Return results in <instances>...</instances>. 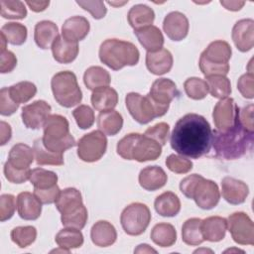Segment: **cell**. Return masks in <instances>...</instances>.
<instances>
[{
    "mask_svg": "<svg viewBox=\"0 0 254 254\" xmlns=\"http://www.w3.org/2000/svg\"><path fill=\"white\" fill-rule=\"evenodd\" d=\"M212 130L208 121L196 113L180 118L171 134V147L178 154L198 159L210 151Z\"/></svg>",
    "mask_w": 254,
    "mask_h": 254,
    "instance_id": "obj_1",
    "label": "cell"
},
{
    "mask_svg": "<svg viewBox=\"0 0 254 254\" xmlns=\"http://www.w3.org/2000/svg\"><path fill=\"white\" fill-rule=\"evenodd\" d=\"M215 154L224 160H235L252 149L253 133L246 131L238 121L227 131H212V143Z\"/></svg>",
    "mask_w": 254,
    "mask_h": 254,
    "instance_id": "obj_2",
    "label": "cell"
},
{
    "mask_svg": "<svg viewBox=\"0 0 254 254\" xmlns=\"http://www.w3.org/2000/svg\"><path fill=\"white\" fill-rule=\"evenodd\" d=\"M182 193L188 198L193 199L201 209H211L217 205L220 199L218 186L211 180H206L202 176L192 174L180 183Z\"/></svg>",
    "mask_w": 254,
    "mask_h": 254,
    "instance_id": "obj_3",
    "label": "cell"
},
{
    "mask_svg": "<svg viewBox=\"0 0 254 254\" xmlns=\"http://www.w3.org/2000/svg\"><path fill=\"white\" fill-rule=\"evenodd\" d=\"M116 151L125 160L143 163L157 160L162 154V146L144 134L130 133L117 143Z\"/></svg>",
    "mask_w": 254,
    "mask_h": 254,
    "instance_id": "obj_4",
    "label": "cell"
},
{
    "mask_svg": "<svg viewBox=\"0 0 254 254\" xmlns=\"http://www.w3.org/2000/svg\"><path fill=\"white\" fill-rule=\"evenodd\" d=\"M139 56V51L134 44L119 39H107L99 48L101 63L113 70L137 64Z\"/></svg>",
    "mask_w": 254,
    "mask_h": 254,
    "instance_id": "obj_5",
    "label": "cell"
},
{
    "mask_svg": "<svg viewBox=\"0 0 254 254\" xmlns=\"http://www.w3.org/2000/svg\"><path fill=\"white\" fill-rule=\"evenodd\" d=\"M42 141L44 146L55 153L64 154V151L76 145L69 132V124L65 117L60 114H52L44 124Z\"/></svg>",
    "mask_w": 254,
    "mask_h": 254,
    "instance_id": "obj_6",
    "label": "cell"
},
{
    "mask_svg": "<svg viewBox=\"0 0 254 254\" xmlns=\"http://www.w3.org/2000/svg\"><path fill=\"white\" fill-rule=\"evenodd\" d=\"M232 55L230 45L222 40L211 42L201 53L199 68L205 77L211 75H226L229 71V60Z\"/></svg>",
    "mask_w": 254,
    "mask_h": 254,
    "instance_id": "obj_7",
    "label": "cell"
},
{
    "mask_svg": "<svg viewBox=\"0 0 254 254\" xmlns=\"http://www.w3.org/2000/svg\"><path fill=\"white\" fill-rule=\"evenodd\" d=\"M51 87L56 101L66 108L77 105L82 99V92L76 75L69 70L56 73L51 80Z\"/></svg>",
    "mask_w": 254,
    "mask_h": 254,
    "instance_id": "obj_8",
    "label": "cell"
},
{
    "mask_svg": "<svg viewBox=\"0 0 254 254\" xmlns=\"http://www.w3.org/2000/svg\"><path fill=\"white\" fill-rule=\"evenodd\" d=\"M152 215L149 207L141 202H133L127 205L121 215L120 222L123 230L131 236H138L147 229Z\"/></svg>",
    "mask_w": 254,
    "mask_h": 254,
    "instance_id": "obj_9",
    "label": "cell"
},
{
    "mask_svg": "<svg viewBox=\"0 0 254 254\" xmlns=\"http://www.w3.org/2000/svg\"><path fill=\"white\" fill-rule=\"evenodd\" d=\"M107 148V139L100 130L83 135L77 142V156L80 160L92 163L102 158Z\"/></svg>",
    "mask_w": 254,
    "mask_h": 254,
    "instance_id": "obj_10",
    "label": "cell"
},
{
    "mask_svg": "<svg viewBox=\"0 0 254 254\" xmlns=\"http://www.w3.org/2000/svg\"><path fill=\"white\" fill-rule=\"evenodd\" d=\"M147 95L155 105L159 117H161L167 113L171 101L179 95V90L173 80L163 77L153 82Z\"/></svg>",
    "mask_w": 254,
    "mask_h": 254,
    "instance_id": "obj_11",
    "label": "cell"
},
{
    "mask_svg": "<svg viewBox=\"0 0 254 254\" xmlns=\"http://www.w3.org/2000/svg\"><path fill=\"white\" fill-rule=\"evenodd\" d=\"M125 104L131 116L139 124H147L159 117L157 109L148 95L143 96L137 92H129L125 97Z\"/></svg>",
    "mask_w": 254,
    "mask_h": 254,
    "instance_id": "obj_12",
    "label": "cell"
},
{
    "mask_svg": "<svg viewBox=\"0 0 254 254\" xmlns=\"http://www.w3.org/2000/svg\"><path fill=\"white\" fill-rule=\"evenodd\" d=\"M227 228L234 242L240 245H254V225L248 214L242 211L228 216Z\"/></svg>",
    "mask_w": 254,
    "mask_h": 254,
    "instance_id": "obj_13",
    "label": "cell"
},
{
    "mask_svg": "<svg viewBox=\"0 0 254 254\" xmlns=\"http://www.w3.org/2000/svg\"><path fill=\"white\" fill-rule=\"evenodd\" d=\"M239 108L233 98L225 97L220 99L214 106L212 118L216 130L224 132L232 128L237 122Z\"/></svg>",
    "mask_w": 254,
    "mask_h": 254,
    "instance_id": "obj_14",
    "label": "cell"
},
{
    "mask_svg": "<svg viewBox=\"0 0 254 254\" xmlns=\"http://www.w3.org/2000/svg\"><path fill=\"white\" fill-rule=\"evenodd\" d=\"M52 107L45 100H36L22 108V121L29 129H40L51 115Z\"/></svg>",
    "mask_w": 254,
    "mask_h": 254,
    "instance_id": "obj_15",
    "label": "cell"
},
{
    "mask_svg": "<svg viewBox=\"0 0 254 254\" xmlns=\"http://www.w3.org/2000/svg\"><path fill=\"white\" fill-rule=\"evenodd\" d=\"M189 20L187 16L179 11L169 13L163 22V29L169 39L175 42L184 40L189 33Z\"/></svg>",
    "mask_w": 254,
    "mask_h": 254,
    "instance_id": "obj_16",
    "label": "cell"
},
{
    "mask_svg": "<svg viewBox=\"0 0 254 254\" xmlns=\"http://www.w3.org/2000/svg\"><path fill=\"white\" fill-rule=\"evenodd\" d=\"M231 36L234 45L240 52L250 51L254 46V21L252 19L237 21L232 28Z\"/></svg>",
    "mask_w": 254,
    "mask_h": 254,
    "instance_id": "obj_17",
    "label": "cell"
},
{
    "mask_svg": "<svg viewBox=\"0 0 254 254\" xmlns=\"http://www.w3.org/2000/svg\"><path fill=\"white\" fill-rule=\"evenodd\" d=\"M221 192L223 198L230 204H241L249 194L248 186L232 177H225L221 181Z\"/></svg>",
    "mask_w": 254,
    "mask_h": 254,
    "instance_id": "obj_18",
    "label": "cell"
},
{
    "mask_svg": "<svg viewBox=\"0 0 254 254\" xmlns=\"http://www.w3.org/2000/svg\"><path fill=\"white\" fill-rule=\"evenodd\" d=\"M90 29L89 22L82 16H73L64 21L62 27V36L73 43L82 41Z\"/></svg>",
    "mask_w": 254,
    "mask_h": 254,
    "instance_id": "obj_19",
    "label": "cell"
},
{
    "mask_svg": "<svg viewBox=\"0 0 254 254\" xmlns=\"http://www.w3.org/2000/svg\"><path fill=\"white\" fill-rule=\"evenodd\" d=\"M173 56L167 49H160L156 52H147L146 66L150 72L162 75L169 72L173 66Z\"/></svg>",
    "mask_w": 254,
    "mask_h": 254,
    "instance_id": "obj_20",
    "label": "cell"
},
{
    "mask_svg": "<svg viewBox=\"0 0 254 254\" xmlns=\"http://www.w3.org/2000/svg\"><path fill=\"white\" fill-rule=\"evenodd\" d=\"M42 204L34 192L23 191L17 196L18 214L25 220L38 219L42 212Z\"/></svg>",
    "mask_w": 254,
    "mask_h": 254,
    "instance_id": "obj_21",
    "label": "cell"
},
{
    "mask_svg": "<svg viewBox=\"0 0 254 254\" xmlns=\"http://www.w3.org/2000/svg\"><path fill=\"white\" fill-rule=\"evenodd\" d=\"M138 180L140 186L144 190L154 191L163 188L166 185L168 181V176L161 167L148 166L141 170Z\"/></svg>",
    "mask_w": 254,
    "mask_h": 254,
    "instance_id": "obj_22",
    "label": "cell"
},
{
    "mask_svg": "<svg viewBox=\"0 0 254 254\" xmlns=\"http://www.w3.org/2000/svg\"><path fill=\"white\" fill-rule=\"evenodd\" d=\"M90 238L93 244L98 247L111 246L117 238L115 227L106 220L95 222L90 230Z\"/></svg>",
    "mask_w": 254,
    "mask_h": 254,
    "instance_id": "obj_23",
    "label": "cell"
},
{
    "mask_svg": "<svg viewBox=\"0 0 254 254\" xmlns=\"http://www.w3.org/2000/svg\"><path fill=\"white\" fill-rule=\"evenodd\" d=\"M59 36L58 26L52 21H40L35 26L34 40L37 46L43 50L51 48Z\"/></svg>",
    "mask_w": 254,
    "mask_h": 254,
    "instance_id": "obj_24",
    "label": "cell"
},
{
    "mask_svg": "<svg viewBox=\"0 0 254 254\" xmlns=\"http://www.w3.org/2000/svg\"><path fill=\"white\" fill-rule=\"evenodd\" d=\"M227 230V219L221 216H209L201 221V231L204 240L221 241Z\"/></svg>",
    "mask_w": 254,
    "mask_h": 254,
    "instance_id": "obj_25",
    "label": "cell"
},
{
    "mask_svg": "<svg viewBox=\"0 0 254 254\" xmlns=\"http://www.w3.org/2000/svg\"><path fill=\"white\" fill-rule=\"evenodd\" d=\"M78 44L65 40L63 36H59L52 46L54 59L60 64H70L78 55Z\"/></svg>",
    "mask_w": 254,
    "mask_h": 254,
    "instance_id": "obj_26",
    "label": "cell"
},
{
    "mask_svg": "<svg viewBox=\"0 0 254 254\" xmlns=\"http://www.w3.org/2000/svg\"><path fill=\"white\" fill-rule=\"evenodd\" d=\"M134 34L147 52H156L163 48L164 36L160 29L154 25L135 30Z\"/></svg>",
    "mask_w": 254,
    "mask_h": 254,
    "instance_id": "obj_27",
    "label": "cell"
},
{
    "mask_svg": "<svg viewBox=\"0 0 254 254\" xmlns=\"http://www.w3.org/2000/svg\"><path fill=\"white\" fill-rule=\"evenodd\" d=\"M127 20L135 31L151 26L155 20V13L149 6L145 4H137L130 8L127 14Z\"/></svg>",
    "mask_w": 254,
    "mask_h": 254,
    "instance_id": "obj_28",
    "label": "cell"
},
{
    "mask_svg": "<svg viewBox=\"0 0 254 254\" xmlns=\"http://www.w3.org/2000/svg\"><path fill=\"white\" fill-rule=\"evenodd\" d=\"M118 102L117 91L109 86L99 87L91 94V104L98 111L112 110Z\"/></svg>",
    "mask_w": 254,
    "mask_h": 254,
    "instance_id": "obj_29",
    "label": "cell"
},
{
    "mask_svg": "<svg viewBox=\"0 0 254 254\" xmlns=\"http://www.w3.org/2000/svg\"><path fill=\"white\" fill-rule=\"evenodd\" d=\"M34 156V150L30 146L24 143H18L11 148L7 162L16 169H30Z\"/></svg>",
    "mask_w": 254,
    "mask_h": 254,
    "instance_id": "obj_30",
    "label": "cell"
},
{
    "mask_svg": "<svg viewBox=\"0 0 254 254\" xmlns=\"http://www.w3.org/2000/svg\"><path fill=\"white\" fill-rule=\"evenodd\" d=\"M154 207L160 215L173 217L180 212L181 201L176 193L172 191H165L156 197Z\"/></svg>",
    "mask_w": 254,
    "mask_h": 254,
    "instance_id": "obj_31",
    "label": "cell"
},
{
    "mask_svg": "<svg viewBox=\"0 0 254 254\" xmlns=\"http://www.w3.org/2000/svg\"><path fill=\"white\" fill-rule=\"evenodd\" d=\"M123 126L122 115L116 110L101 111L97 116L98 129L108 136H114Z\"/></svg>",
    "mask_w": 254,
    "mask_h": 254,
    "instance_id": "obj_32",
    "label": "cell"
},
{
    "mask_svg": "<svg viewBox=\"0 0 254 254\" xmlns=\"http://www.w3.org/2000/svg\"><path fill=\"white\" fill-rule=\"evenodd\" d=\"M201 219L192 217L186 220L182 226V239L190 246H197L204 241L201 231Z\"/></svg>",
    "mask_w": 254,
    "mask_h": 254,
    "instance_id": "obj_33",
    "label": "cell"
},
{
    "mask_svg": "<svg viewBox=\"0 0 254 254\" xmlns=\"http://www.w3.org/2000/svg\"><path fill=\"white\" fill-rule=\"evenodd\" d=\"M111 81L109 72L101 66L93 65L88 67L83 74V82L90 90H95L99 87L108 86Z\"/></svg>",
    "mask_w": 254,
    "mask_h": 254,
    "instance_id": "obj_34",
    "label": "cell"
},
{
    "mask_svg": "<svg viewBox=\"0 0 254 254\" xmlns=\"http://www.w3.org/2000/svg\"><path fill=\"white\" fill-rule=\"evenodd\" d=\"M152 241L161 247H171L177 241V231L170 223H158L151 231Z\"/></svg>",
    "mask_w": 254,
    "mask_h": 254,
    "instance_id": "obj_35",
    "label": "cell"
},
{
    "mask_svg": "<svg viewBox=\"0 0 254 254\" xmlns=\"http://www.w3.org/2000/svg\"><path fill=\"white\" fill-rule=\"evenodd\" d=\"M55 203L57 209L61 213H64L76 206L83 204L80 191L74 188H67L61 190Z\"/></svg>",
    "mask_w": 254,
    "mask_h": 254,
    "instance_id": "obj_36",
    "label": "cell"
},
{
    "mask_svg": "<svg viewBox=\"0 0 254 254\" xmlns=\"http://www.w3.org/2000/svg\"><path fill=\"white\" fill-rule=\"evenodd\" d=\"M34 154L37 165H54V166H62L64 165V157L63 154L55 153L48 150L42 141V138L35 140L34 142Z\"/></svg>",
    "mask_w": 254,
    "mask_h": 254,
    "instance_id": "obj_37",
    "label": "cell"
},
{
    "mask_svg": "<svg viewBox=\"0 0 254 254\" xmlns=\"http://www.w3.org/2000/svg\"><path fill=\"white\" fill-rule=\"evenodd\" d=\"M55 240L60 248L70 250L83 244V235L78 229L65 227L58 232Z\"/></svg>",
    "mask_w": 254,
    "mask_h": 254,
    "instance_id": "obj_38",
    "label": "cell"
},
{
    "mask_svg": "<svg viewBox=\"0 0 254 254\" xmlns=\"http://www.w3.org/2000/svg\"><path fill=\"white\" fill-rule=\"evenodd\" d=\"M88 213L84 204H81L77 207H74L64 213H62L61 220L64 227L82 229L87 221Z\"/></svg>",
    "mask_w": 254,
    "mask_h": 254,
    "instance_id": "obj_39",
    "label": "cell"
},
{
    "mask_svg": "<svg viewBox=\"0 0 254 254\" xmlns=\"http://www.w3.org/2000/svg\"><path fill=\"white\" fill-rule=\"evenodd\" d=\"M11 98L18 104L26 103L37 93L36 85L31 81H20L8 87Z\"/></svg>",
    "mask_w": 254,
    "mask_h": 254,
    "instance_id": "obj_40",
    "label": "cell"
},
{
    "mask_svg": "<svg viewBox=\"0 0 254 254\" xmlns=\"http://www.w3.org/2000/svg\"><path fill=\"white\" fill-rule=\"evenodd\" d=\"M1 34L6 38L7 42L14 46L23 45L27 39V28L21 23H6L1 28Z\"/></svg>",
    "mask_w": 254,
    "mask_h": 254,
    "instance_id": "obj_41",
    "label": "cell"
},
{
    "mask_svg": "<svg viewBox=\"0 0 254 254\" xmlns=\"http://www.w3.org/2000/svg\"><path fill=\"white\" fill-rule=\"evenodd\" d=\"M208 92L215 98H225L231 93L230 80L225 75H211L206 77Z\"/></svg>",
    "mask_w": 254,
    "mask_h": 254,
    "instance_id": "obj_42",
    "label": "cell"
},
{
    "mask_svg": "<svg viewBox=\"0 0 254 254\" xmlns=\"http://www.w3.org/2000/svg\"><path fill=\"white\" fill-rule=\"evenodd\" d=\"M30 182L36 189H49L57 185L58 175L43 168H36L31 171Z\"/></svg>",
    "mask_w": 254,
    "mask_h": 254,
    "instance_id": "obj_43",
    "label": "cell"
},
{
    "mask_svg": "<svg viewBox=\"0 0 254 254\" xmlns=\"http://www.w3.org/2000/svg\"><path fill=\"white\" fill-rule=\"evenodd\" d=\"M12 241L20 248H26L31 245L37 237V229L34 226H17L10 233Z\"/></svg>",
    "mask_w": 254,
    "mask_h": 254,
    "instance_id": "obj_44",
    "label": "cell"
},
{
    "mask_svg": "<svg viewBox=\"0 0 254 254\" xmlns=\"http://www.w3.org/2000/svg\"><path fill=\"white\" fill-rule=\"evenodd\" d=\"M187 95L194 100L203 99L208 93V85L204 79L199 77H190L184 83Z\"/></svg>",
    "mask_w": 254,
    "mask_h": 254,
    "instance_id": "obj_45",
    "label": "cell"
},
{
    "mask_svg": "<svg viewBox=\"0 0 254 254\" xmlns=\"http://www.w3.org/2000/svg\"><path fill=\"white\" fill-rule=\"evenodd\" d=\"M1 16L5 19H24L27 16V9L25 4L22 1H10V0H1Z\"/></svg>",
    "mask_w": 254,
    "mask_h": 254,
    "instance_id": "obj_46",
    "label": "cell"
},
{
    "mask_svg": "<svg viewBox=\"0 0 254 254\" xmlns=\"http://www.w3.org/2000/svg\"><path fill=\"white\" fill-rule=\"evenodd\" d=\"M72 116L75 119L77 126L80 129H88L94 123V112L88 106L81 104L72 111Z\"/></svg>",
    "mask_w": 254,
    "mask_h": 254,
    "instance_id": "obj_47",
    "label": "cell"
},
{
    "mask_svg": "<svg viewBox=\"0 0 254 254\" xmlns=\"http://www.w3.org/2000/svg\"><path fill=\"white\" fill-rule=\"evenodd\" d=\"M166 166L170 171L176 174H187L192 169V163L190 160L175 154L170 155L166 159Z\"/></svg>",
    "mask_w": 254,
    "mask_h": 254,
    "instance_id": "obj_48",
    "label": "cell"
},
{
    "mask_svg": "<svg viewBox=\"0 0 254 254\" xmlns=\"http://www.w3.org/2000/svg\"><path fill=\"white\" fill-rule=\"evenodd\" d=\"M169 133H170V126L166 122H160L155 124L152 127H149L144 135L146 137L151 138L152 140L156 141L159 143L161 146H164L169 138Z\"/></svg>",
    "mask_w": 254,
    "mask_h": 254,
    "instance_id": "obj_49",
    "label": "cell"
},
{
    "mask_svg": "<svg viewBox=\"0 0 254 254\" xmlns=\"http://www.w3.org/2000/svg\"><path fill=\"white\" fill-rule=\"evenodd\" d=\"M4 175H5V178L10 183L23 184L26 181L30 180L31 170L30 169H25V170L16 169L13 166H11L8 162H6L4 165Z\"/></svg>",
    "mask_w": 254,
    "mask_h": 254,
    "instance_id": "obj_50",
    "label": "cell"
},
{
    "mask_svg": "<svg viewBox=\"0 0 254 254\" xmlns=\"http://www.w3.org/2000/svg\"><path fill=\"white\" fill-rule=\"evenodd\" d=\"M16 209V198L13 194L4 193L0 196V220L2 222L10 219Z\"/></svg>",
    "mask_w": 254,
    "mask_h": 254,
    "instance_id": "obj_51",
    "label": "cell"
},
{
    "mask_svg": "<svg viewBox=\"0 0 254 254\" xmlns=\"http://www.w3.org/2000/svg\"><path fill=\"white\" fill-rule=\"evenodd\" d=\"M237 89L247 99L254 97V74L249 71L241 75L237 81Z\"/></svg>",
    "mask_w": 254,
    "mask_h": 254,
    "instance_id": "obj_52",
    "label": "cell"
},
{
    "mask_svg": "<svg viewBox=\"0 0 254 254\" xmlns=\"http://www.w3.org/2000/svg\"><path fill=\"white\" fill-rule=\"evenodd\" d=\"M19 108V104L16 103L10 96L8 87H3L0 90V113L3 116H10L14 114Z\"/></svg>",
    "mask_w": 254,
    "mask_h": 254,
    "instance_id": "obj_53",
    "label": "cell"
},
{
    "mask_svg": "<svg viewBox=\"0 0 254 254\" xmlns=\"http://www.w3.org/2000/svg\"><path fill=\"white\" fill-rule=\"evenodd\" d=\"M76 4L82 9L88 11L91 16L97 20L102 19L107 13V9L103 1H76Z\"/></svg>",
    "mask_w": 254,
    "mask_h": 254,
    "instance_id": "obj_54",
    "label": "cell"
},
{
    "mask_svg": "<svg viewBox=\"0 0 254 254\" xmlns=\"http://www.w3.org/2000/svg\"><path fill=\"white\" fill-rule=\"evenodd\" d=\"M253 111L254 105L248 104L238 111L237 121L238 123L248 132L254 133V124H253Z\"/></svg>",
    "mask_w": 254,
    "mask_h": 254,
    "instance_id": "obj_55",
    "label": "cell"
},
{
    "mask_svg": "<svg viewBox=\"0 0 254 254\" xmlns=\"http://www.w3.org/2000/svg\"><path fill=\"white\" fill-rule=\"evenodd\" d=\"M61 192L58 185L49 189H36L34 188V194L43 204H51L56 202L59 194Z\"/></svg>",
    "mask_w": 254,
    "mask_h": 254,
    "instance_id": "obj_56",
    "label": "cell"
},
{
    "mask_svg": "<svg viewBox=\"0 0 254 254\" xmlns=\"http://www.w3.org/2000/svg\"><path fill=\"white\" fill-rule=\"evenodd\" d=\"M17 65V58L9 50L1 52L0 56V71L1 73L11 72Z\"/></svg>",
    "mask_w": 254,
    "mask_h": 254,
    "instance_id": "obj_57",
    "label": "cell"
},
{
    "mask_svg": "<svg viewBox=\"0 0 254 254\" xmlns=\"http://www.w3.org/2000/svg\"><path fill=\"white\" fill-rule=\"evenodd\" d=\"M0 126H1V145H5L11 139V136H12L11 126L4 121H1Z\"/></svg>",
    "mask_w": 254,
    "mask_h": 254,
    "instance_id": "obj_58",
    "label": "cell"
},
{
    "mask_svg": "<svg viewBox=\"0 0 254 254\" xmlns=\"http://www.w3.org/2000/svg\"><path fill=\"white\" fill-rule=\"evenodd\" d=\"M26 4L34 12H42L48 8L50 1H26Z\"/></svg>",
    "mask_w": 254,
    "mask_h": 254,
    "instance_id": "obj_59",
    "label": "cell"
},
{
    "mask_svg": "<svg viewBox=\"0 0 254 254\" xmlns=\"http://www.w3.org/2000/svg\"><path fill=\"white\" fill-rule=\"evenodd\" d=\"M220 4L227 10L238 11L244 6L245 2L244 1H225V0H222V1H220Z\"/></svg>",
    "mask_w": 254,
    "mask_h": 254,
    "instance_id": "obj_60",
    "label": "cell"
},
{
    "mask_svg": "<svg viewBox=\"0 0 254 254\" xmlns=\"http://www.w3.org/2000/svg\"><path fill=\"white\" fill-rule=\"evenodd\" d=\"M135 253H157V251L153 248H151L148 244H140L135 250H134Z\"/></svg>",
    "mask_w": 254,
    "mask_h": 254,
    "instance_id": "obj_61",
    "label": "cell"
},
{
    "mask_svg": "<svg viewBox=\"0 0 254 254\" xmlns=\"http://www.w3.org/2000/svg\"><path fill=\"white\" fill-rule=\"evenodd\" d=\"M128 1H123V2H113V1H108L107 3L111 6H115V7H118V6H122L124 4H126Z\"/></svg>",
    "mask_w": 254,
    "mask_h": 254,
    "instance_id": "obj_62",
    "label": "cell"
},
{
    "mask_svg": "<svg viewBox=\"0 0 254 254\" xmlns=\"http://www.w3.org/2000/svg\"><path fill=\"white\" fill-rule=\"evenodd\" d=\"M205 251H206V252H207V251L212 252L211 250H208V249H198V250H195V251H194V253H197V252H198V253H199V252H205Z\"/></svg>",
    "mask_w": 254,
    "mask_h": 254,
    "instance_id": "obj_63",
    "label": "cell"
}]
</instances>
